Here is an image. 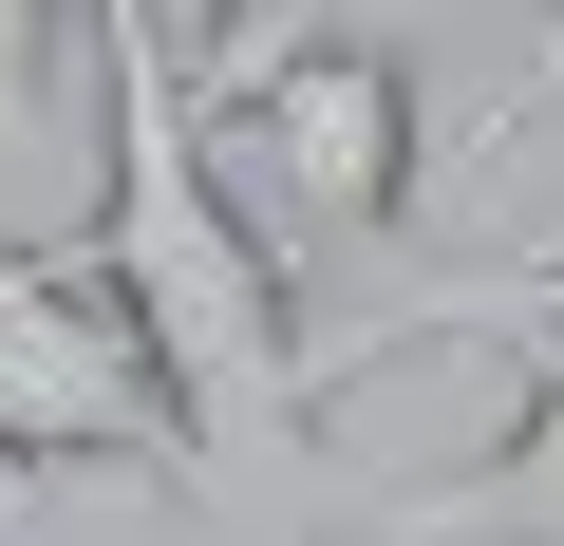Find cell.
Segmentation results:
<instances>
[{"mask_svg":"<svg viewBox=\"0 0 564 546\" xmlns=\"http://www.w3.org/2000/svg\"><path fill=\"white\" fill-rule=\"evenodd\" d=\"M527 114H564V0L527 20V57H508V95H489V151H527Z\"/></svg>","mask_w":564,"mask_h":546,"instance_id":"7","label":"cell"},{"mask_svg":"<svg viewBox=\"0 0 564 546\" xmlns=\"http://www.w3.org/2000/svg\"><path fill=\"white\" fill-rule=\"evenodd\" d=\"M0 490H207L132 302L76 245H0Z\"/></svg>","mask_w":564,"mask_h":546,"instance_id":"2","label":"cell"},{"mask_svg":"<svg viewBox=\"0 0 564 546\" xmlns=\"http://www.w3.org/2000/svg\"><path fill=\"white\" fill-rule=\"evenodd\" d=\"M321 546H564V358H527V415L508 433H470L433 490L339 508Z\"/></svg>","mask_w":564,"mask_h":546,"instance_id":"4","label":"cell"},{"mask_svg":"<svg viewBox=\"0 0 564 546\" xmlns=\"http://www.w3.org/2000/svg\"><path fill=\"white\" fill-rule=\"evenodd\" d=\"M76 39H95V245L76 264L132 302V340H151L207 471L302 452L321 340H302V283H282V226L226 207V132L170 57V0H76Z\"/></svg>","mask_w":564,"mask_h":546,"instance_id":"1","label":"cell"},{"mask_svg":"<svg viewBox=\"0 0 564 546\" xmlns=\"http://www.w3.org/2000/svg\"><path fill=\"white\" fill-rule=\"evenodd\" d=\"M207 132H226V170L263 189L282 245H395L414 189H433V95H414V57L358 39V20L282 39L245 95H207Z\"/></svg>","mask_w":564,"mask_h":546,"instance_id":"3","label":"cell"},{"mask_svg":"<svg viewBox=\"0 0 564 546\" xmlns=\"http://www.w3.org/2000/svg\"><path fill=\"white\" fill-rule=\"evenodd\" d=\"M339 0H170V57H188V95H245L282 39H321Z\"/></svg>","mask_w":564,"mask_h":546,"instance_id":"5","label":"cell"},{"mask_svg":"<svg viewBox=\"0 0 564 546\" xmlns=\"http://www.w3.org/2000/svg\"><path fill=\"white\" fill-rule=\"evenodd\" d=\"M57 20H76V0H0V151L39 132V57H57Z\"/></svg>","mask_w":564,"mask_h":546,"instance_id":"6","label":"cell"}]
</instances>
